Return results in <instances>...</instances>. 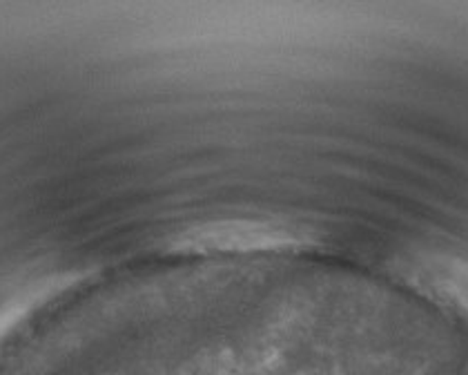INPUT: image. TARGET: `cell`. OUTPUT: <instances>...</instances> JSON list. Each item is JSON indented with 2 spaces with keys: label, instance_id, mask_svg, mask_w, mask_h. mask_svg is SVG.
Here are the masks:
<instances>
[{
  "label": "cell",
  "instance_id": "cell-1",
  "mask_svg": "<svg viewBox=\"0 0 468 375\" xmlns=\"http://www.w3.org/2000/svg\"><path fill=\"white\" fill-rule=\"evenodd\" d=\"M399 277L417 293L468 324V260L449 252H420L401 262Z\"/></svg>",
  "mask_w": 468,
  "mask_h": 375
}]
</instances>
